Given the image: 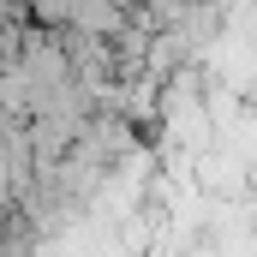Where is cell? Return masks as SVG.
I'll return each instance as SVG.
<instances>
[{"label":"cell","mask_w":257,"mask_h":257,"mask_svg":"<svg viewBox=\"0 0 257 257\" xmlns=\"http://www.w3.org/2000/svg\"><path fill=\"white\" fill-rule=\"evenodd\" d=\"M192 186L209 197H245V186H251V168H245V156L239 150H197L192 156Z\"/></svg>","instance_id":"1"}]
</instances>
